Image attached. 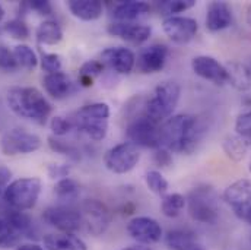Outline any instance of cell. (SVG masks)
Wrapping results in <instances>:
<instances>
[{
  "mask_svg": "<svg viewBox=\"0 0 251 250\" xmlns=\"http://www.w3.org/2000/svg\"><path fill=\"white\" fill-rule=\"evenodd\" d=\"M162 29L173 43L187 44L196 37L199 31V24L193 18L178 15V16L165 18L162 21Z\"/></svg>",
  "mask_w": 251,
  "mask_h": 250,
  "instance_id": "5bb4252c",
  "label": "cell"
},
{
  "mask_svg": "<svg viewBox=\"0 0 251 250\" xmlns=\"http://www.w3.org/2000/svg\"><path fill=\"white\" fill-rule=\"evenodd\" d=\"M100 62L116 73L128 75L136 67V56L130 49L110 47L100 55Z\"/></svg>",
  "mask_w": 251,
  "mask_h": 250,
  "instance_id": "e0dca14e",
  "label": "cell"
},
{
  "mask_svg": "<svg viewBox=\"0 0 251 250\" xmlns=\"http://www.w3.org/2000/svg\"><path fill=\"white\" fill-rule=\"evenodd\" d=\"M7 106L21 119L46 125L51 114V104L34 86H13L7 91Z\"/></svg>",
  "mask_w": 251,
  "mask_h": 250,
  "instance_id": "7a4b0ae2",
  "label": "cell"
},
{
  "mask_svg": "<svg viewBox=\"0 0 251 250\" xmlns=\"http://www.w3.org/2000/svg\"><path fill=\"white\" fill-rule=\"evenodd\" d=\"M235 135L251 146V110L241 113L235 120Z\"/></svg>",
  "mask_w": 251,
  "mask_h": 250,
  "instance_id": "8d00e7d4",
  "label": "cell"
},
{
  "mask_svg": "<svg viewBox=\"0 0 251 250\" xmlns=\"http://www.w3.org/2000/svg\"><path fill=\"white\" fill-rule=\"evenodd\" d=\"M3 32V27H0V34Z\"/></svg>",
  "mask_w": 251,
  "mask_h": 250,
  "instance_id": "db71d44e",
  "label": "cell"
},
{
  "mask_svg": "<svg viewBox=\"0 0 251 250\" xmlns=\"http://www.w3.org/2000/svg\"><path fill=\"white\" fill-rule=\"evenodd\" d=\"M186 199L188 214L194 221L200 224H215L218 221V196L212 186H197L188 193Z\"/></svg>",
  "mask_w": 251,
  "mask_h": 250,
  "instance_id": "8992f818",
  "label": "cell"
},
{
  "mask_svg": "<svg viewBox=\"0 0 251 250\" xmlns=\"http://www.w3.org/2000/svg\"><path fill=\"white\" fill-rule=\"evenodd\" d=\"M222 148H224V152L226 154L228 158H231L235 163H240V161H243L246 158L250 146L240 136H237V135H228L224 139Z\"/></svg>",
  "mask_w": 251,
  "mask_h": 250,
  "instance_id": "83f0119b",
  "label": "cell"
},
{
  "mask_svg": "<svg viewBox=\"0 0 251 250\" xmlns=\"http://www.w3.org/2000/svg\"><path fill=\"white\" fill-rule=\"evenodd\" d=\"M3 193H4V189L0 188V196H3Z\"/></svg>",
  "mask_w": 251,
  "mask_h": 250,
  "instance_id": "f5cc1de1",
  "label": "cell"
},
{
  "mask_svg": "<svg viewBox=\"0 0 251 250\" xmlns=\"http://www.w3.org/2000/svg\"><path fill=\"white\" fill-rule=\"evenodd\" d=\"M140 161V151L131 142H122L111 146L104 155V166L114 174H127Z\"/></svg>",
  "mask_w": 251,
  "mask_h": 250,
  "instance_id": "30bf717a",
  "label": "cell"
},
{
  "mask_svg": "<svg viewBox=\"0 0 251 250\" xmlns=\"http://www.w3.org/2000/svg\"><path fill=\"white\" fill-rule=\"evenodd\" d=\"M15 250H44L40 245L35 243H24V245H18Z\"/></svg>",
  "mask_w": 251,
  "mask_h": 250,
  "instance_id": "bcb514c9",
  "label": "cell"
},
{
  "mask_svg": "<svg viewBox=\"0 0 251 250\" xmlns=\"http://www.w3.org/2000/svg\"><path fill=\"white\" fill-rule=\"evenodd\" d=\"M107 32L111 37H117L130 44H143L152 35V28L140 22H111L107 27Z\"/></svg>",
  "mask_w": 251,
  "mask_h": 250,
  "instance_id": "2e32d148",
  "label": "cell"
},
{
  "mask_svg": "<svg viewBox=\"0 0 251 250\" xmlns=\"http://www.w3.org/2000/svg\"><path fill=\"white\" fill-rule=\"evenodd\" d=\"M194 6H196L194 0H164L158 3V9L165 18L178 16V13H183Z\"/></svg>",
  "mask_w": 251,
  "mask_h": 250,
  "instance_id": "1f68e13d",
  "label": "cell"
},
{
  "mask_svg": "<svg viewBox=\"0 0 251 250\" xmlns=\"http://www.w3.org/2000/svg\"><path fill=\"white\" fill-rule=\"evenodd\" d=\"M43 145V140L38 135L28 132L21 127L9 129L0 138V149L7 157L32 154L38 151Z\"/></svg>",
  "mask_w": 251,
  "mask_h": 250,
  "instance_id": "ba28073f",
  "label": "cell"
},
{
  "mask_svg": "<svg viewBox=\"0 0 251 250\" xmlns=\"http://www.w3.org/2000/svg\"><path fill=\"white\" fill-rule=\"evenodd\" d=\"M43 86L46 92L54 100H64L75 91V85L64 72L49 73L43 78Z\"/></svg>",
  "mask_w": 251,
  "mask_h": 250,
  "instance_id": "44dd1931",
  "label": "cell"
},
{
  "mask_svg": "<svg viewBox=\"0 0 251 250\" xmlns=\"http://www.w3.org/2000/svg\"><path fill=\"white\" fill-rule=\"evenodd\" d=\"M54 194L60 202H64L66 205H69L79 197L80 185L70 177L57 180V183L54 185Z\"/></svg>",
  "mask_w": 251,
  "mask_h": 250,
  "instance_id": "f1b7e54d",
  "label": "cell"
},
{
  "mask_svg": "<svg viewBox=\"0 0 251 250\" xmlns=\"http://www.w3.org/2000/svg\"><path fill=\"white\" fill-rule=\"evenodd\" d=\"M151 13V6L140 0H127L114 4L111 16L114 22H139Z\"/></svg>",
  "mask_w": 251,
  "mask_h": 250,
  "instance_id": "d6986e66",
  "label": "cell"
},
{
  "mask_svg": "<svg viewBox=\"0 0 251 250\" xmlns=\"http://www.w3.org/2000/svg\"><path fill=\"white\" fill-rule=\"evenodd\" d=\"M193 72L201 79L210 81L215 85L228 83V75L225 66L212 56H197L191 60Z\"/></svg>",
  "mask_w": 251,
  "mask_h": 250,
  "instance_id": "ac0fdd59",
  "label": "cell"
},
{
  "mask_svg": "<svg viewBox=\"0 0 251 250\" xmlns=\"http://www.w3.org/2000/svg\"><path fill=\"white\" fill-rule=\"evenodd\" d=\"M3 18H4V9H3V6L0 4V22H1Z\"/></svg>",
  "mask_w": 251,
  "mask_h": 250,
  "instance_id": "f907efd6",
  "label": "cell"
},
{
  "mask_svg": "<svg viewBox=\"0 0 251 250\" xmlns=\"http://www.w3.org/2000/svg\"><path fill=\"white\" fill-rule=\"evenodd\" d=\"M161 125L162 123H158L149 116H146L145 113H142L128 122L126 127L127 139L137 148L142 146L155 151L156 148H161V136H159Z\"/></svg>",
  "mask_w": 251,
  "mask_h": 250,
  "instance_id": "52a82bcc",
  "label": "cell"
},
{
  "mask_svg": "<svg viewBox=\"0 0 251 250\" xmlns=\"http://www.w3.org/2000/svg\"><path fill=\"white\" fill-rule=\"evenodd\" d=\"M128 236L139 245H153L162 239L161 224L151 217H134L127 224Z\"/></svg>",
  "mask_w": 251,
  "mask_h": 250,
  "instance_id": "4fadbf2b",
  "label": "cell"
},
{
  "mask_svg": "<svg viewBox=\"0 0 251 250\" xmlns=\"http://www.w3.org/2000/svg\"><path fill=\"white\" fill-rule=\"evenodd\" d=\"M19 66L13 56V50H9L4 44H0V70L3 72H15Z\"/></svg>",
  "mask_w": 251,
  "mask_h": 250,
  "instance_id": "f35d334b",
  "label": "cell"
},
{
  "mask_svg": "<svg viewBox=\"0 0 251 250\" xmlns=\"http://www.w3.org/2000/svg\"><path fill=\"white\" fill-rule=\"evenodd\" d=\"M145 182H146V186L148 189L152 192V193H155V194H165L167 192H168V188H170V185H168V180L162 176V173L161 171H158V170H151V171H148L146 173V176H145Z\"/></svg>",
  "mask_w": 251,
  "mask_h": 250,
  "instance_id": "836d02e7",
  "label": "cell"
},
{
  "mask_svg": "<svg viewBox=\"0 0 251 250\" xmlns=\"http://www.w3.org/2000/svg\"><path fill=\"white\" fill-rule=\"evenodd\" d=\"M50 127H51L54 136H64L73 129V125H72L70 119H66V117H62V116H56V117L51 119Z\"/></svg>",
  "mask_w": 251,
  "mask_h": 250,
  "instance_id": "60d3db41",
  "label": "cell"
},
{
  "mask_svg": "<svg viewBox=\"0 0 251 250\" xmlns=\"http://www.w3.org/2000/svg\"><path fill=\"white\" fill-rule=\"evenodd\" d=\"M25 3H26L28 9L35 10L38 15H43V16L53 15V6L47 0H32V1H25Z\"/></svg>",
  "mask_w": 251,
  "mask_h": 250,
  "instance_id": "7bdbcfd3",
  "label": "cell"
},
{
  "mask_svg": "<svg viewBox=\"0 0 251 250\" xmlns=\"http://www.w3.org/2000/svg\"><path fill=\"white\" fill-rule=\"evenodd\" d=\"M41 189L43 183L38 177H21L6 186L3 199L10 206V209L24 212L32 209L37 205Z\"/></svg>",
  "mask_w": 251,
  "mask_h": 250,
  "instance_id": "5b68a950",
  "label": "cell"
},
{
  "mask_svg": "<svg viewBox=\"0 0 251 250\" xmlns=\"http://www.w3.org/2000/svg\"><path fill=\"white\" fill-rule=\"evenodd\" d=\"M37 41L43 46H56L63 40V29L59 22L47 19L41 22L35 31Z\"/></svg>",
  "mask_w": 251,
  "mask_h": 250,
  "instance_id": "d4e9b609",
  "label": "cell"
},
{
  "mask_svg": "<svg viewBox=\"0 0 251 250\" xmlns=\"http://www.w3.org/2000/svg\"><path fill=\"white\" fill-rule=\"evenodd\" d=\"M225 66L228 75V83L240 92H246L251 88L250 66L241 62H228Z\"/></svg>",
  "mask_w": 251,
  "mask_h": 250,
  "instance_id": "603a6c76",
  "label": "cell"
},
{
  "mask_svg": "<svg viewBox=\"0 0 251 250\" xmlns=\"http://www.w3.org/2000/svg\"><path fill=\"white\" fill-rule=\"evenodd\" d=\"M41 63V69L44 72L49 73H57V72H62V56L60 55H56V53H44L40 59Z\"/></svg>",
  "mask_w": 251,
  "mask_h": 250,
  "instance_id": "74e56055",
  "label": "cell"
},
{
  "mask_svg": "<svg viewBox=\"0 0 251 250\" xmlns=\"http://www.w3.org/2000/svg\"><path fill=\"white\" fill-rule=\"evenodd\" d=\"M13 56L16 59V63L19 67L22 69H26V70H32L38 66L40 59L37 57L35 52L26 46V44H18L15 49H13Z\"/></svg>",
  "mask_w": 251,
  "mask_h": 250,
  "instance_id": "4dcf8cb0",
  "label": "cell"
},
{
  "mask_svg": "<svg viewBox=\"0 0 251 250\" xmlns=\"http://www.w3.org/2000/svg\"><path fill=\"white\" fill-rule=\"evenodd\" d=\"M250 69H251V64H250Z\"/></svg>",
  "mask_w": 251,
  "mask_h": 250,
  "instance_id": "9f6ffc18",
  "label": "cell"
},
{
  "mask_svg": "<svg viewBox=\"0 0 251 250\" xmlns=\"http://www.w3.org/2000/svg\"><path fill=\"white\" fill-rule=\"evenodd\" d=\"M122 250H152L149 246H145V245H131V246H127V248H123Z\"/></svg>",
  "mask_w": 251,
  "mask_h": 250,
  "instance_id": "c3c4849f",
  "label": "cell"
},
{
  "mask_svg": "<svg viewBox=\"0 0 251 250\" xmlns=\"http://www.w3.org/2000/svg\"><path fill=\"white\" fill-rule=\"evenodd\" d=\"M104 69H105V66L100 60H88V62H85L80 66L79 75L80 76H88L91 79H95L97 76H100L104 72Z\"/></svg>",
  "mask_w": 251,
  "mask_h": 250,
  "instance_id": "ab89813d",
  "label": "cell"
},
{
  "mask_svg": "<svg viewBox=\"0 0 251 250\" xmlns=\"http://www.w3.org/2000/svg\"><path fill=\"white\" fill-rule=\"evenodd\" d=\"M10 179H12V171L6 166L0 164V188L6 189V186L10 182Z\"/></svg>",
  "mask_w": 251,
  "mask_h": 250,
  "instance_id": "f6af8a7d",
  "label": "cell"
},
{
  "mask_svg": "<svg viewBox=\"0 0 251 250\" xmlns=\"http://www.w3.org/2000/svg\"><path fill=\"white\" fill-rule=\"evenodd\" d=\"M224 200L244 221L251 214V180L241 179L229 185L224 192Z\"/></svg>",
  "mask_w": 251,
  "mask_h": 250,
  "instance_id": "7c38bea8",
  "label": "cell"
},
{
  "mask_svg": "<svg viewBox=\"0 0 251 250\" xmlns=\"http://www.w3.org/2000/svg\"><path fill=\"white\" fill-rule=\"evenodd\" d=\"M3 218L13 227V230L21 237H32L35 234L34 224L25 212L16 211V209H9V211H6Z\"/></svg>",
  "mask_w": 251,
  "mask_h": 250,
  "instance_id": "484cf974",
  "label": "cell"
},
{
  "mask_svg": "<svg viewBox=\"0 0 251 250\" xmlns=\"http://www.w3.org/2000/svg\"><path fill=\"white\" fill-rule=\"evenodd\" d=\"M249 170H250V173H251V161H250V166H249Z\"/></svg>",
  "mask_w": 251,
  "mask_h": 250,
  "instance_id": "11a10c76",
  "label": "cell"
},
{
  "mask_svg": "<svg viewBox=\"0 0 251 250\" xmlns=\"http://www.w3.org/2000/svg\"><path fill=\"white\" fill-rule=\"evenodd\" d=\"M181 86L174 81L161 82L145 104V114L158 123L168 120L178 106Z\"/></svg>",
  "mask_w": 251,
  "mask_h": 250,
  "instance_id": "277c9868",
  "label": "cell"
},
{
  "mask_svg": "<svg viewBox=\"0 0 251 250\" xmlns=\"http://www.w3.org/2000/svg\"><path fill=\"white\" fill-rule=\"evenodd\" d=\"M79 212L82 215V227L92 236L104 234L113 220L110 208L100 199H85L80 203Z\"/></svg>",
  "mask_w": 251,
  "mask_h": 250,
  "instance_id": "9c48e42d",
  "label": "cell"
},
{
  "mask_svg": "<svg viewBox=\"0 0 251 250\" xmlns=\"http://www.w3.org/2000/svg\"><path fill=\"white\" fill-rule=\"evenodd\" d=\"M47 250H86V243L73 233H53L44 237Z\"/></svg>",
  "mask_w": 251,
  "mask_h": 250,
  "instance_id": "cb8c5ba5",
  "label": "cell"
},
{
  "mask_svg": "<svg viewBox=\"0 0 251 250\" xmlns=\"http://www.w3.org/2000/svg\"><path fill=\"white\" fill-rule=\"evenodd\" d=\"M19 237L21 236L13 230V227L3 217H0V249H9L16 246Z\"/></svg>",
  "mask_w": 251,
  "mask_h": 250,
  "instance_id": "d590c367",
  "label": "cell"
},
{
  "mask_svg": "<svg viewBox=\"0 0 251 250\" xmlns=\"http://www.w3.org/2000/svg\"><path fill=\"white\" fill-rule=\"evenodd\" d=\"M187 205V199L181 193L165 194L161 202V212L167 218H177Z\"/></svg>",
  "mask_w": 251,
  "mask_h": 250,
  "instance_id": "f546056e",
  "label": "cell"
},
{
  "mask_svg": "<svg viewBox=\"0 0 251 250\" xmlns=\"http://www.w3.org/2000/svg\"><path fill=\"white\" fill-rule=\"evenodd\" d=\"M232 24V10L225 1H210L206 9V28L210 32L226 29Z\"/></svg>",
  "mask_w": 251,
  "mask_h": 250,
  "instance_id": "ffe728a7",
  "label": "cell"
},
{
  "mask_svg": "<svg viewBox=\"0 0 251 250\" xmlns=\"http://www.w3.org/2000/svg\"><path fill=\"white\" fill-rule=\"evenodd\" d=\"M247 22H249V25L251 27V4L249 6V9H247Z\"/></svg>",
  "mask_w": 251,
  "mask_h": 250,
  "instance_id": "681fc988",
  "label": "cell"
},
{
  "mask_svg": "<svg viewBox=\"0 0 251 250\" xmlns=\"http://www.w3.org/2000/svg\"><path fill=\"white\" fill-rule=\"evenodd\" d=\"M67 7L75 18L85 22L97 21L104 13V3L100 0H69Z\"/></svg>",
  "mask_w": 251,
  "mask_h": 250,
  "instance_id": "7402d4cb",
  "label": "cell"
},
{
  "mask_svg": "<svg viewBox=\"0 0 251 250\" xmlns=\"http://www.w3.org/2000/svg\"><path fill=\"white\" fill-rule=\"evenodd\" d=\"M190 250H203V248H201V246H200V245L197 243V245H196L194 248H191V249H190Z\"/></svg>",
  "mask_w": 251,
  "mask_h": 250,
  "instance_id": "816d5d0a",
  "label": "cell"
},
{
  "mask_svg": "<svg viewBox=\"0 0 251 250\" xmlns=\"http://www.w3.org/2000/svg\"><path fill=\"white\" fill-rule=\"evenodd\" d=\"M47 171H49V176L51 179L62 180V179L69 177V174H70V166L69 164H51V166H49Z\"/></svg>",
  "mask_w": 251,
  "mask_h": 250,
  "instance_id": "ee69618b",
  "label": "cell"
},
{
  "mask_svg": "<svg viewBox=\"0 0 251 250\" xmlns=\"http://www.w3.org/2000/svg\"><path fill=\"white\" fill-rule=\"evenodd\" d=\"M3 27V32H7L12 38H15V40H21V41H24V40H26L28 37H29V28H28V25L25 24V21L24 19H21V18H15V19H10V21H7L4 25H1Z\"/></svg>",
  "mask_w": 251,
  "mask_h": 250,
  "instance_id": "e575fe53",
  "label": "cell"
},
{
  "mask_svg": "<svg viewBox=\"0 0 251 250\" xmlns=\"http://www.w3.org/2000/svg\"><path fill=\"white\" fill-rule=\"evenodd\" d=\"M153 163L161 168L170 167L173 164V152L165 148H156L153 151Z\"/></svg>",
  "mask_w": 251,
  "mask_h": 250,
  "instance_id": "b9f144b4",
  "label": "cell"
},
{
  "mask_svg": "<svg viewBox=\"0 0 251 250\" xmlns=\"http://www.w3.org/2000/svg\"><path fill=\"white\" fill-rule=\"evenodd\" d=\"M203 126L191 114L171 116L161 125V148L170 152L191 154L203 138Z\"/></svg>",
  "mask_w": 251,
  "mask_h": 250,
  "instance_id": "6da1fadb",
  "label": "cell"
},
{
  "mask_svg": "<svg viewBox=\"0 0 251 250\" xmlns=\"http://www.w3.org/2000/svg\"><path fill=\"white\" fill-rule=\"evenodd\" d=\"M170 50L165 44H151L142 49L136 59V67L143 75H153L161 72L168 60Z\"/></svg>",
  "mask_w": 251,
  "mask_h": 250,
  "instance_id": "9a60e30c",
  "label": "cell"
},
{
  "mask_svg": "<svg viewBox=\"0 0 251 250\" xmlns=\"http://www.w3.org/2000/svg\"><path fill=\"white\" fill-rule=\"evenodd\" d=\"M47 142H49L50 149L54 151L56 154L64 155V157H67V158H70V160H73V161H79V160H80V152H79V149H76L73 145H70V143H67V142H64V140H60L57 136H49Z\"/></svg>",
  "mask_w": 251,
  "mask_h": 250,
  "instance_id": "d6a6232c",
  "label": "cell"
},
{
  "mask_svg": "<svg viewBox=\"0 0 251 250\" xmlns=\"http://www.w3.org/2000/svg\"><path fill=\"white\" fill-rule=\"evenodd\" d=\"M165 243L171 250H190L199 242L190 230H171L165 236Z\"/></svg>",
  "mask_w": 251,
  "mask_h": 250,
  "instance_id": "4316f807",
  "label": "cell"
},
{
  "mask_svg": "<svg viewBox=\"0 0 251 250\" xmlns=\"http://www.w3.org/2000/svg\"><path fill=\"white\" fill-rule=\"evenodd\" d=\"M76 130L85 133L89 139L100 142L108 133L110 106L107 103H92L80 107L70 119Z\"/></svg>",
  "mask_w": 251,
  "mask_h": 250,
  "instance_id": "3957f363",
  "label": "cell"
},
{
  "mask_svg": "<svg viewBox=\"0 0 251 250\" xmlns=\"http://www.w3.org/2000/svg\"><path fill=\"white\" fill-rule=\"evenodd\" d=\"M44 221L60 233H75L82 228V215L79 209L70 205L50 206L43 214Z\"/></svg>",
  "mask_w": 251,
  "mask_h": 250,
  "instance_id": "8fae6325",
  "label": "cell"
},
{
  "mask_svg": "<svg viewBox=\"0 0 251 250\" xmlns=\"http://www.w3.org/2000/svg\"><path fill=\"white\" fill-rule=\"evenodd\" d=\"M79 83H80L83 88H89V86L94 85V79H91V78H88V76H80V75H79Z\"/></svg>",
  "mask_w": 251,
  "mask_h": 250,
  "instance_id": "7dc6e473",
  "label": "cell"
}]
</instances>
